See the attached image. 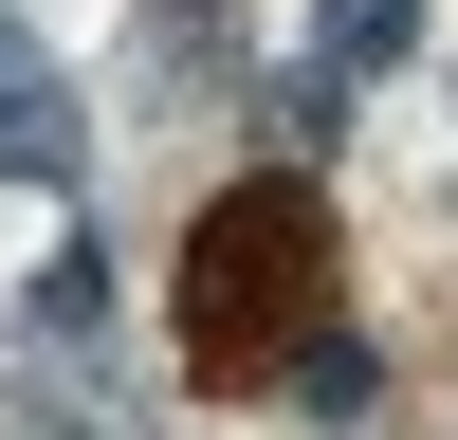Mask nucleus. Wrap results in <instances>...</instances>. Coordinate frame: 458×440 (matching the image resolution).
I'll return each mask as SVG.
<instances>
[{"mask_svg": "<svg viewBox=\"0 0 458 440\" xmlns=\"http://www.w3.org/2000/svg\"><path fill=\"white\" fill-rule=\"evenodd\" d=\"M312 293H330V220L312 183H239V202H202V239H183V367L202 385H257L276 349H312Z\"/></svg>", "mask_w": 458, "mask_h": 440, "instance_id": "nucleus-1", "label": "nucleus"}, {"mask_svg": "<svg viewBox=\"0 0 458 440\" xmlns=\"http://www.w3.org/2000/svg\"><path fill=\"white\" fill-rule=\"evenodd\" d=\"M0 165H19V183H73V92L19 55V37H0Z\"/></svg>", "mask_w": 458, "mask_h": 440, "instance_id": "nucleus-2", "label": "nucleus"}, {"mask_svg": "<svg viewBox=\"0 0 458 440\" xmlns=\"http://www.w3.org/2000/svg\"><path fill=\"white\" fill-rule=\"evenodd\" d=\"M312 55L330 73H403L422 55V0H312Z\"/></svg>", "mask_w": 458, "mask_h": 440, "instance_id": "nucleus-3", "label": "nucleus"}, {"mask_svg": "<svg viewBox=\"0 0 458 440\" xmlns=\"http://www.w3.org/2000/svg\"><path fill=\"white\" fill-rule=\"evenodd\" d=\"M367 385H386V367H367L349 330H312V349H293V403H312V422H367Z\"/></svg>", "mask_w": 458, "mask_h": 440, "instance_id": "nucleus-4", "label": "nucleus"}, {"mask_svg": "<svg viewBox=\"0 0 458 440\" xmlns=\"http://www.w3.org/2000/svg\"><path fill=\"white\" fill-rule=\"evenodd\" d=\"M330 129H349V73H330V55L276 73V147H330Z\"/></svg>", "mask_w": 458, "mask_h": 440, "instance_id": "nucleus-5", "label": "nucleus"}]
</instances>
